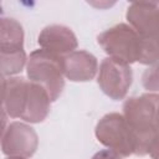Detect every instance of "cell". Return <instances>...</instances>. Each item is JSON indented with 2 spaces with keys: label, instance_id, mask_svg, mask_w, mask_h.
I'll return each mask as SVG.
<instances>
[{
  "label": "cell",
  "instance_id": "1",
  "mask_svg": "<svg viewBox=\"0 0 159 159\" xmlns=\"http://www.w3.org/2000/svg\"><path fill=\"white\" fill-rule=\"evenodd\" d=\"M27 68L29 77L45 86L51 99H56L63 87L61 77L62 61L45 51H37L31 55Z\"/></svg>",
  "mask_w": 159,
  "mask_h": 159
},
{
  "label": "cell",
  "instance_id": "2",
  "mask_svg": "<svg viewBox=\"0 0 159 159\" xmlns=\"http://www.w3.org/2000/svg\"><path fill=\"white\" fill-rule=\"evenodd\" d=\"M97 137L103 144L124 155L135 152V137L128 123L119 114L106 116L97 125Z\"/></svg>",
  "mask_w": 159,
  "mask_h": 159
},
{
  "label": "cell",
  "instance_id": "3",
  "mask_svg": "<svg viewBox=\"0 0 159 159\" xmlns=\"http://www.w3.org/2000/svg\"><path fill=\"white\" fill-rule=\"evenodd\" d=\"M98 41L108 53L116 57L114 60L120 62L135 61L142 55L138 50V42H140V40L134 31L125 25H118L106 31L98 37Z\"/></svg>",
  "mask_w": 159,
  "mask_h": 159
},
{
  "label": "cell",
  "instance_id": "4",
  "mask_svg": "<svg viewBox=\"0 0 159 159\" xmlns=\"http://www.w3.org/2000/svg\"><path fill=\"white\" fill-rule=\"evenodd\" d=\"M98 83L112 98H122L130 84V70L120 61L106 58L102 63Z\"/></svg>",
  "mask_w": 159,
  "mask_h": 159
},
{
  "label": "cell",
  "instance_id": "5",
  "mask_svg": "<svg viewBox=\"0 0 159 159\" xmlns=\"http://www.w3.org/2000/svg\"><path fill=\"white\" fill-rule=\"evenodd\" d=\"M36 139L32 128L20 123H12L4 138L2 150L6 154L29 157L36 149Z\"/></svg>",
  "mask_w": 159,
  "mask_h": 159
},
{
  "label": "cell",
  "instance_id": "6",
  "mask_svg": "<svg viewBox=\"0 0 159 159\" xmlns=\"http://www.w3.org/2000/svg\"><path fill=\"white\" fill-rule=\"evenodd\" d=\"M39 42L43 47L47 48H55L53 51H60V52H66L71 51L72 48L76 47V37L72 34V31L65 26H48L46 27L41 36Z\"/></svg>",
  "mask_w": 159,
  "mask_h": 159
},
{
  "label": "cell",
  "instance_id": "7",
  "mask_svg": "<svg viewBox=\"0 0 159 159\" xmlns=\"http://www.w3.org/2000/svg\"><path fill=\"white\" fill-rule=\"evenodd\" d=\"M62 67L67 75L68 78L72 81H81V73L80 68H82V72L87 80H91L96 72V58L87 52H75L65 61H62Z\"/></svg>",
  "mask_w": 159,
  "mask_h": 159
},
{
  "label": "cell",
  "instance_id": "8",
  "mask_svg": "<svg viewBox=\"0 0 159 159\" xmlns=\"http://www.w3.org/2000/svg\"><path fill=\"white\" fill-rule=\"evenodd\" d=\"M0 48L21 50L22 48V29L12 19L0 20Z\"/></svg>",
  "mask_w": 159,
  "mask_h": 159
},
{
  "label": "cell",
  "instance_id": "9",
  "mask_svg": "<svg viewBox=\"0 0 159 159\" xmlns=\"http://www.w3.org/2000/svg\"><path fill=\"white\" fill-rule=\"evenodd\" d=\"M157 12V4H149V2H134L129 9L127 17L128 20L144 35H149L152 30L150 27V14Z\"/></svg>",
  "mask_w": 159,
  "mask_h": 159
},
{
  "label": "cell",
  "instance_id": "10",
  "mask_svg": "<svg viewBox=\"0 0 159 159\" xmlns=\"http://www.w3.org/2000/svg\"><path fill=\"white\" fill-rule=\"evenodd\" d=\"M25 61V55L21 50L0 48V71L4 73H16L21 71Z\"/></svg>",
  "mask_w": 159,
  "mask_h": 159
},
{
  "label": "cell",
  "instance_id": "11",
  "mask_svg": "<svg viewBox=\"0 0 159 159\" xmlns=\"http://www.w3.org/2000/svg\"><path fill=\"white\" fill-rule=\"evenodd\" d=\"M93 159H120L116 153L109 152V150H103L93 157Z\"/></svg>",
  "mask_w": 159,
  "mask_h": 159
},
{
  "label": "cell",
  "instance_id": "12",
  "mask_svg": "<svg viewBox=\"0 0 159 159\" xmlns=\"http://www.w3.org/2000/svg\"><path fill=\"white\" fill-rule=\"evenodd\" d=\"M4 125H5V114L0 108V137H1V133L4 129Z\"/></svg>",
  "mask_w": 159,
  "mask_h": 159
},
{
  "label": "cell",
  "instance_id": "13",
  "mask_svg": "<svg viewBox=\"0 0 159 159\" xmlns=\"http://www.w3.org/2000/svg\"><path fill=\"white\" fill-rule=\"evenodd\" d=\"M2 86H4V82H2V78L0 77V103H1V98H2V92H4V88H2Z\"/></svg>",
  "mask_w": 159,
  "mask_h": 159
},
{
  "label": "cell",
  "instance_id": "14",
  "mask_svg": "<svg viewBox=\"0 0 159 159\" xmlns=\"http://www.w3.org/2000/svg\"><path fill=\"white\" fill-rule=\"evenodd\" d=\"M9 159H19V158H9Z\"/></svg>",
  "mask_w": 159,
  "mask_h": 159
}]
</instances>
